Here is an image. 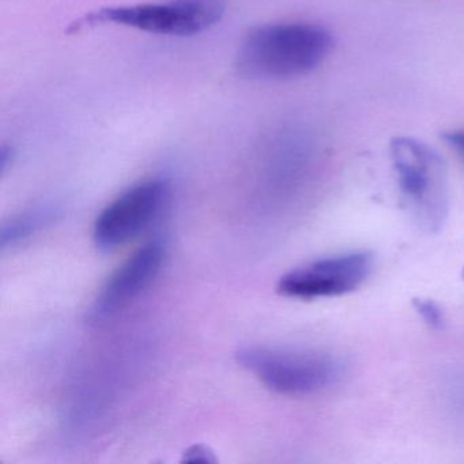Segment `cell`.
Masks as SVG:
<instances>
[{
    "label": "cell",
    "mask_w": 464,
    "mask_h": 464,
    "mask_svg": "<svg viewBox=\"0 0 464 464\" xmlns=\"http://www.w3.org/2000/svg\"><path fill=\"white\" fill-rule=\"evenodd\" d=\"M183 460L189 461V463H195V461H199V463H213V461H216V458H214L213 453H211L205 445H194V447L189 448V450L184 453Z\"/></svg>",
    "instance_id": "obj_10"
},
{
    "label": "cell",
    "mask_w": 464,
    "mask_h": 464,
    "mask_svg": "<svg viewBox=\"0 0 464 464\" xmlns=\"http://www.w3.org/2000/svg\"><path fill=\"white\" fill-rule=\"evenodd\" d=\"M412 305L429 328L434 331L444 330L447 320H445L444 311L436 301L429 300V298H415L412 301Z\"/></svg>",
    "instance_id": "obj_9"
},
{
    "label": "cell",
    "mask_w": 464,
    "mask_h": 464,
    "mask_svg": "<svg viewBox=\"0 0 464 464\" xmlns=\"http://www.w3.org/2000/svg\"><path fill=\"white\" fill-rule=\"evenodd\" d=\"M390 151L401 199L415 224L423 232H439L450 211L447 168L441 157L409 137L393 138Z\"/></svg>",
    "instance_id": "obj_2"
},
{
    "label": "cell",
    "mask_w": 464,
    "mask_h": 464,
    "mask_svg": "<svg viewBox=\"0 0 464 464\" xmlns=\"http://www.w3.org/2000/svg\"><path fill=\"white\" fill-rule=\"evenodd\" d=\"M334 47L331 32L312 23L252 29L238 48L236 70L251 80H290L316 70Z\"/></svg>",
    "instance_id": "obj_1"
},
{
    "label": "cell",
    "mask_w": 464,
    "mask_h": 464,
    "mask_svg": "<svg viewBox=\"0 0 464 464\" xmlns=\"http://www.w3.org/2000/svg\"><path fill=\"white\" fill-rule=\"evenodd\" d=\"M168 198L169 184L164 179H148L130 187L97 217L94 243L111 251L134 240L159 218Z\"/></svg>",
    "instance_id": "obj_5"
},
{
    "label": "cell",
    "mask_w": 464,
    "mask_h": 464,
    "mask_svg": "<svg viewBox=\"0 0 464 464\" xmlns=\"http://www.w3.org/2000/svg\"><path fill=\"white\" fill-rule=\"evenodd\" d=\"M463 278H464V268H463Z\"/></svg>",
    "instance_id": "obj_12"
},
{
    "label": "cell",
    "mask_w": 464,
    "mask_h": 464,
    "mask_svg": "<svg viewBox=\"0 0 464 464\" xmlns=\"http://www.w3.org/2000/svg\"><path fill=\"white\" fill-rule=\"evenodd\" d=\"M236 357L266 387L289 396L330 390L343 379L346 371L341 358L316 350L246 347Z\"/></svg>",
    "instance_id": "obj_3"
},
{
    "label": "cell",
    "mask_w": 464,
    "mask_h": 464,
    "mask_svg": "<svg viewBox=\"0 0 464 464\" xmlns=\"http://www.w3.org/2000/svg\"><path fill=\"white\" fill-rule=\"evenodd\" d=\"M59 214H61L59 208L47 206V208H34L29 213L15 217L9 224H5L2 227V235H0L2 246L7 248V246L23 243L24 240L32 237L34 233L43 229L45 225L53 224Z\"/></svg>",
    "instance_id": "obj_8"
},
{
    "label": "cell",
    "mask_w": 464,
    "mask_h": 464,
    "mask_svg": "<svg viewBox=\"0 0 464 464\" xmlns=\"http://www.w3.org/2000/svg\"><path fill=\"white\" fill-rule=\"evenodd\" d=\"M167 256V246L161 240L149 241L127 257L94 300L91 319H108L137 300L159 276Z\"/></svg>",
    "instance_id": "obj_7"
},
{
    "label": "cell",
    "mask_w": 464,
    "mask_h": 464,
    "mask_svg": "<svg viewBox=\"0 0 464 464\" xmlns=\"http://www.w3.org/2000/svg\"><path fill=\"white\" fill-rule=\"evenodd\" d=\"M373 262L368 251L323 257L282 276L278 293L297 300L339 297L362 286L373 270Z\"/></svg>",
    "instance_id": "obj_6"
},
{
    "label": "cell",
    "mask_w": 464,
    "mask_h": 464,
    "mask_svg": "<svg viewBox=\"0 0 464 464\" xmlns=\"http://www.w3.org/2000/svg\"><path fill=\"white\" fill-rule=\"evenodd\" d=\"M225 12L227 0H162L160 4L97 10L72 24L69 32L112 24L146 34L195 36L216 26Z\"/></svg>",
    "instance_id": "obj_4"
},
{
    "label": "cell",
    "mask_w": 464,
    "mask_h": 464,
    "mask_svg": "<svg viewBox=\"0 0 464 464\" xmlns=\"http://www.w3.org/2000/svg\"><path fill=\"white\" fill-rule=\"evenodd\" d=\"M444 140L464 161V129L453 130L444 134Z\"/></svg>",
    "instance_id": "obj_11"
}]
</instances>
